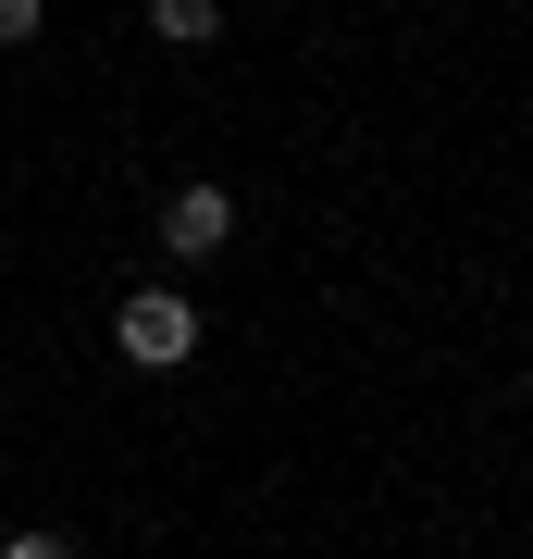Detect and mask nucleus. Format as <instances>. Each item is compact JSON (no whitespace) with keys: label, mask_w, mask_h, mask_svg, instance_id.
I'll return each instance as SVG.
<instances>
[{"label":"nucleus","mask_w":533,"mask_h":559,"mask_svg":"<svg viewBox=\"0 0 533 559\" xmlns=\"http://www.w3.org/2000/svg\"><path fill=\"white\" fill-rule=\"evenodd\" d=\"M0 559H75V547H62V535H13V547H0Z\"/></svg>","instance_id":"5"},{"label":"nucleus","mask_w":533,"mask_h":559,"mask_svg":"<svg viewBox=\"0 0 533 559\" xmlns=\"http://www.w3.org/2000/svg\"><path fill=\"white\" fill-rule=\"evenodd\" d=\"M38 38V0H0V50H25Z\"/></svg>","instance_id":"4"},{"label":"nucleus","mask_w":533,"mask_h":559,"mask_svg":"<svg viewBox=\"0 0 533 559\" xmlns=\"http://www.w3.org/2000/svg\"><path fill=\"white\" fill-rule=\"evenodd\" d=\"M112 348L137 360V373H174V360L198 348V299L186 286H137V299L112 311Z\"/></svg>","instance_id":"1"},{"label":"nucleus","mask_w":533,"mask_h":559,"mask_svg":"<svg viewBox=\"0 0 533 559\" xmlns=\"http://www.w3.org/2000/svg\"><path fill=\"white\" fill-rule=\"evenodd\" d=\"M223 237H237V187H174L161 200V249L174 261H211Z\"/></svg>","instance_id":"2"},{"label":"nucleus","mask_w":533,"mask_h":559,"mask_svg":"<svg viewBox=\"0 0 533 559\" xmlns=\"http://www.w3.org/2000/svg\"><path fill=\"white\" fill-rule=\"evenodd\" d=\"M211 25H223V0H149V38L161 50H198Z\"/></svg>","instance_id":"3"}]
</instances>
